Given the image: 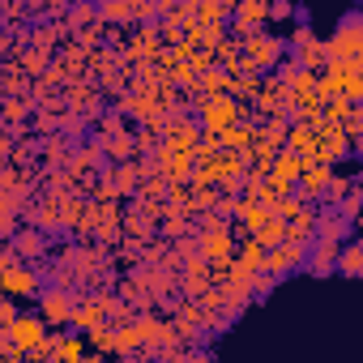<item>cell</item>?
<instances>
[{
    "label": "cell",
    "instance_id": "12",
    "mask_svg": "<svg viewBox=\"0 0 363 363\" xmlns=\"http://www.w3.org/2000/svg\"><path fill=\"white\" fill-rule=\"evenodd\" d=\"M316 278H325V274H333V265H337V244H320V240H312V248H308V261H303Z\"/></svg>",
    "mask_w": 363,
    "mask_h": 363
},
{
    "label": "cell",
    "instance_id": "24",
    "mask_svg": "<svg viewBox=\"0 0 363 363\" xmlns=\"http://www.w3.org/2000/svg\"><path fill=\"white\" fill-rule=\"evenodd\" d=\"M206 90H231V82L223 73H214V77H206Z\"/></svg>",
    "mask_w": 363,
    "mask_h": 363
},
{
    "label": "cell",
    "instance_id": "15",
    "mask_svg": "<svg viewBox=\"0 0 363 363\" xmlns=\"http://www.w3.org/2000/svg\"><path fill=\"white\" fill-rule=\"evenodd\" d=\"M333 274H342V278H359L363 274V244H346V248H337V265H333Z\"/></svg>",
    "mask_w": 363,
    "mask_h": 363
},
{
    "label": "cell",
    "instance_id": "5",
    "mask_svg": "<svg viewBox=\"0 0 363 363\" xmlns=\"http://www.w3.org/2000/svg\"><path fill=\"white\" fill-rule=\"evenodd\" d=\"M282 56V39L278 35H248L244 39V65L240 69H274Z\"/></svg>",
    "mask_w": 363,
    "mask_h": 363
},
{
    "label": "cell",
    "instance_id": "25",
    "mask_svg": "<svg viewBox=\"0 0 363 363\" xmlns=\"http://www.w3.org/2000/svg\"><path fill=\"white\" fill-rule=\"evenodd\" d=\"M197 13H201V18H210V22H214V18H223V13H227V9H223V5H201V9H197Z\"/></svg>",
    "mask_w": 363,
    "mask_h": 363
},
{
    "label": "cell",
    "instance_id": "19",
    "mask_svg": "<svg viewBox=\"0 0 363 363\" xmlns=\"http://www.w3.org/2000/svg\"><path fill=\"white\" fill-rule=\"evenodd\" d=\"M252 141H257V133H252V128H244V124H231V128L223 133V145H227L231 154H244V150H252Z\"/></svg>",
    "mask_w": 363,
    "mask_h": 363
},
{
    "label": "cell",
    "instance_id": "27",
    "mask_svg": "<svg viewBox=\"0 0 363 363\" xmlns=\"http://www.w3.org/2000/svg\"><path fill=\"white\" fill-rule=\"evenodd\" d=\"M0 299H9V295H5V291H0Z\"/></svg>",
    "mask_w": 363,
    "mask_h": 363
},
{
    "label": "cell",
    "instance_id": "9",
    "mask_svg": "<svg viewBox=\"0 0 363 363\" xmlns=\"http://www.w3.org/2000/svg\"><path fill=\"white\" fill-rule=\"evenodd\" d=\"M201 257H210V261H218V265H227V261L235 257V244H231V231H227V227H210V231L201 235Z\"/></svg>",
    "mask_w": 363,
    "mask_h": 363
},
{
    "label": "cell",
    "instance_id": "23",
    "mask_svg": "<svg viewBox=\"0 0 363 363\" xmlns=\"http://www.w3.org/2000/svg\"><path fill=\"white\" fill-rule=\"evenodd\" d=\"M18 312H22V308H18L13 299H0V329H9V320H13Z\"/></svg>",
    "mask_w": 363,
    "mask_h": 363
},
{
    "label": "cell",
    "instance_id": "18",
    "mask_svg": "<svg viewBox=\"0 0 363 363\" xmlns=\"http://www.w3.org/2000/svg\"><path fill=\"white\" fill-rule=\"evenodd\" d=\"M350 189H354V179H350V175H329V184H325V193H320V197H325V206H329V210H337V206H342V197H346Z\"/></svg>",
    "mask_w": 363,
    "mask_h": 363
},
{
    "label": "cell",
    "instance_id": "8",
    "mask_svg": "<svg viewBox=\"0 0 363 363\" xmlns=\"http://www.w3.org/2000/svg\"><path fill=\"white\" fill-rule=\"evenodd\" d=\"M103 316H107V299H73V316H69V325H73V333H90V329H99L103 325Z\"/></svg>",
    "mask_w": 363,
    "mask_h": 363
},
{
    "label": "cell",
    "instance_id": "1",
    "mask_svg": "<svg viewBox=\"0 0 363 363\" xmlns=\"http://www.w3.org/2000/svg\"><path fill=\"white\" fill-rule=\"evenodd\" d=\"M325 56H329V65H359V56H363V22H359V13H350L337 26V35L325 43Z\"/></svg>",
    "mask_w": 363,
    "mask_h": 363
},
{
    "label": "cell",
    "instance_id": "3",
    "mask_svg": "<svg viewBox=\"0 0 363 363\" xmlns=\"http://www.w3.org/2000/svg\"><path fill=\"white\" fill-rule=\"evenodd\" d=\"M231 124H240V103H235L231 94H214V99L201 103V128H206V133L223 137Z\"/></svg>",
    "mask_w": 363,
    "mask_h": 363
},
{
    "label": "cell",
    "instance_id": "26",
    "mask_svg": "<svg viewBox=\"0 0 363 363\" xmlns=\"http://www.w3.org/2000/svg\"><path fill=\"white\" fill-rule=\"evenodd\" d=\"M291 13H295L291 5H269V18H291Z\"/></svg>",
    "mask_w": 363,
    "mask_h": 363
},
{
    "label": "cell",
    "instance_id": "13",
    "mask_svg": "<svg viewBox=\"0 0 363 363\" xmlns=\"http://www.w3.org/2000/svg\"><path fill=\"white\" fill-rule=\"evenodd\" d=\"M86 354H90L86 333H60V342H56V359H52V363H82Z\"/></svg>",
    "mask_w": 363,
    "mask_h": 363
},
{
    "label": "cell",
    "instance_id": "14",
    "mask_svg": "<svg viewBox=\"0 0 363 363\" xmlns=\"http://www.w3.org/2000/svg\"><path fill=\"white\" fill-rule=\"evenodd\" d=\"M235 210H240V218H244V227H248L252 235H257V231H261V227L274 218L269 201H252V197H248V201H235Z\"/></svg>",
    "mask_w": 363,
    "mask_h": 363
},
{
    "label": "cell",
    "instance_id": "21",
    "mask_svg": "<svg viewBox=\"0 0 363 363\" xmlns=\"http://www.w3.org/2000/svg\"><path fill=\"white\" fill-rule=\"evenodd\" d=\"M269 18V5H265V0H252V5H240L235 9V22L240 26H252V22H265Z\"/></svg>",
    "mask_w": 363,
    "mask_h": 363
},
{
    "label": "cell",
    "instance_id": "10",
    "mask_svg": "<svg viewBox=\"0 0 363 363\" xmlns=\"http://www.w3.org/2000/svg\"><path fill=\"white\" fill-rule=\"evenodd\" d=\"M286 154H295V158H303V162L312 167V154H316V128H312V124H291V133H286Z\"/></svg>",
    "mask_w": 363,
    "mask_h": 363
},
{
    "label": "cell",
    "instance_id": "6",
    "mask_svg": "<svg viewBox=\"0 0 363 363\" xmlns=\"http://www.w3.org/2000/svg\"><path fill=\"white\" fill-rule=\"evenodd\" d=\"M0 291H5L13 303H18V299H30V295H39V274H35L30 265L13 261V265L0 269Z\"/></svg>",
    "mask_w": 363,
    "mask_h": 363
},
{
    "label": "cell",
    "instance_id": "11",
    "mask_svg": "<svg viewBox=\"0 0 363 363\" xmlns=\"http://www.w3.org/2000/svg\"><path fill=\"white\" fill-rule=\"evenodd\" d=\"M346 231H350V223H346L342 214L325 210V214H316V231H312V240H320V244H342Z\"/></svg>",
    "mask_w": 363,
    "mask_h": 363
},
{
    "label": "cell",
    "instance_id": "17",
    "mask_svg": "<svg viewBox=\"0 0 363 363\" xmlns=\"http://www.w3.org/2000/svg\"><path fill=\"white\" fill-rule=\"evenodd\" d=\"M235 265H240L244 274H252V278H257V274L265 269V248H261L257 240H244V248L235 252Z\"/></svg>",
    "mask_w": 363,
    "mask_h": 363
},
{
    "label": "cell",
    "instance_id": "16",
    "mask_svg": "<svg viewBox=\"0 0 363 363\" xmlns=\"http://www.w3.org/2000/svg\"><path fill=\"white\" fill-rule=\"evenodd\" d=\"M329 167H303V175H299V201L303 197H320L325 193V184H329Z\"/></svg>",
    "mask_w": 363,
    "mask_h": 363
},
{
    "label": "cell",
    "instance_id": "7",
    "mask_svg": "<svg viewBox=\"0 0 363 363\" xmlns=\"http://www.w3.org/2000/svg\"><path fill=\"white\" fill-rule=\"evenodd\" d=\"M69 316H73L69 291H43V295H39V320H43L52 333H60V329L69 325Z\"/></svg>",
    "mask_w": 363,
    "mask_h": 363
},
{
    "label": "cell",
    "instance_id": "2",
    "mask_svg": "<svg viewBox=\"0 0 363 363\" xmlns=\"http://www.w3.org/2000/svg\"><path fill=\"white\" fill-rule=\"evenodd\" d=\"M48 333H52V329L39 320V312H18V316L9 320V329H5V337L13 342V350H18V354H30Z\"/></svg>",
    "mask_w": 363,
    "mask_h": 363
},
{
    "label": "cell",
    "instance_id": "20",
    "mask_svg": "<svg viewBox=\"0 0 363 363\" xmlns=\"http://www.w3.org/2000/svg\"><path fill=\"white\" fill-rule=\"evenodd\" d=\"M252 240H257V244H261V248L269 252V248H278V244H286V223H278V218H269V223H265V227H261V231H257Z\"/></svg>",
    "mask_w": 363,
    "mask_h": 363
},
{
    "label": "cell",
    "instance_id": "22",
    "mask_svg": "<svg viewBox=\"0 0 363 363\" xmlns=\"http://www.w3.org/2000/svg\"><path fill=\"white\" fill-rule=\"evenodd\" d=\"M13 252H18V257H39V252H43V244H39V235H35V231H26V235H18V240H13Z\"/></svg>",
    "mask_w": 363,
    "mask_h": 363
},
{
    "label": "cell",
    "instance_id": "4",
    "mask_svg": "<svg viewBox=\"0 0 363 363\" xmlns=\"http://www.w3.org/2000/svg\"><path fill=\"white\" fill-rule=\"evenodd\" d=\"M308 248H312V240H286V244L269 248V252H265V269H261V274H269V278H282V274L299 269V265L308 261Z\"/></svg>",
    "mask_w": 363,
    "mask_h": 363
}]
</instances>
